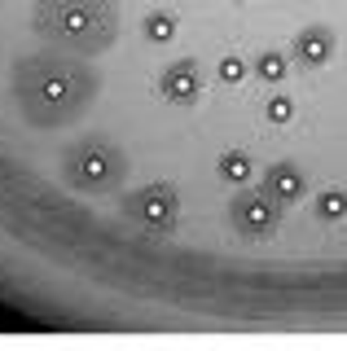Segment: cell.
I'll list each match as a JSON object with an SVG mask.
<instances>
[{
  "label": "cell",
  "mask_w": 347,
  "mask_h": 351,
  "mask_svg": "<svg viewBox=\"0 0 347 351\" xmlns=\"http://www.w3.org/2000/svg\"><path fill=\"white\" fill-rule=\"evenodd\" d=\"M97 97V75L75 53H27L14 62V101L31 128H67Z\"/></svg>",
  "instance_id": "1"
},
{
  "label": "cell",
  "mask_w": 347,
  "mask_h": 351,
  "mask_svg": "<svg viewBox=\"0 0 347 351\" xmlns=\"http://www.w3.org/2000/svg\"><path fill=\"white\" fill-rule=\"evenodd\" d=\"M31 27L75 58H97L119 40L115 0H36Z\"/></svg>",
  "instance_id": "2"
},
{
  "label": "cell",
  "mask_w": 347,
  "mask_h": 351,
  "mask_svg": "<svg viewBox=\"0 0 347 351\" xmlns=\"http://www.w3.org/2000/svg\"><path fill=\"white\" fill-rule=\"evenodd\" d=\"M128 162L123 154L106 141H75V145L62 154V176L71 180V189L80 193H106L123 180Z\"/></svg>",
  "instance_id": "3"
},
{
  "label": "cell",
  "mask_w": 347,
  "mask_h": 351,
  "mask_svg": "<svg viewBox=\"0 0 347 351\" xmlns=\"http://www.w3.org/2000/svg\"><path fill=\"white\" fill-rule=\"evenodd\" d=\"M281 211H286V206H281L277 197L264 189V184H259V189H237V193H233V202H229V224H233V233H237V237H246V241H264V237H273V233H277Z\"/></svg>",
  "instance_id": "4"
},
{
  "label": "cell",
  "mask_w": 347,
  "mask_h": 351,
  "mask_svg": "<svg viewBox=\"0 0 347 351\" xmlns=\"http://www.w3.org/2000/svg\"><path fill=\"white\" fill-rule=\"evenodd\" d=\"M123 211L136 219L141 228H149V233H171L180 219V197L176 189H167V184H145V189L128 193Z\"/></svg>",
  "instance_id": "5"
},
{
  "label": "cell",
  "mask_w": 347,
  "mask_h": 351,
  "mask_svg": "<svg viewBox=\"0 0 347 351\" xmlns=\"http://www.w3.org/2000/svg\"><path fill=\"white\" fill-rule=\"evenodd\" d=\"M158 93L167 97L171 106H193L202 97V71H198V62H193V58L171 62L167 71L158 75Z\"/></svg>",
  "instance_id": "6"
},
{
  "label": "cell",
  "mask_w": 347,
  "mask_h": 351,
  "mask_svg": "<svg viewBox=\"0 0 347 351\" xmlns=\"http://www.w3.org/2000/svg\"><path fill=\"white\" fill-rule=\"evenodd\" d=\"M264 189L273 193L281 206H295V202H303V193H308V176H303L295 162H273V167L264 171Z\"/></svg>",
  "instance_id": "7"
},
{
  "label": "cell",
  "mask_w": 347,
  "mask_h": 351,
  "mask_svg": "<svg viewBox=\"0 0 347 351\" xmlns=\"http://www.w3.org/2000/svg\"><path fill=\"white\" fill-rule=\"evenodd\" d=\"M334 58V31L330 27H303L295 36V62L308 66V71H317Z\"/></svg>",
  "instance_id": "8"
},
{
  "label": "cell",
  "mask_w": 347,
  "mask_h": 351,
  "mask_svg": "<svg viewBox=\"0 0 347 351\" xmlns=\"http://www.w3.org/2000/svg\"><path fill=\"white\" fill-rule=\"evenodd\" d=\"M215 176H220V180H229V184H246L255 176L251 154H246V149H224L220 158H215Z\"/></svg>",
  "instance_id": "9"
},
{
  "label": "cell",
  "mask_w": 347,
  "mask_h": 351,
  "mask_svg": "<svg viewBox=\"0 0 347 351\" xmlns=\"http://www.w3.org/2000/svg\"><path fill=\"white\" fill-rule=\"evenodd\" d=\"M251 75H255V80H264V84H286V75H290V58H286L281 49H264V53H255Z\"/></svg>",
  "instance_id": "10"
},
{
  "label": "cell",
  "mask_w": 347,
  "mask_h": 351,
  "mask_svg": "<svg viewBox=\"0 0 347 351\" xmlns=\"http://www.w3.org/2000/svg\"><path fill=\"white\" fill-rule=\"evenodd\" d=\"M176 14H171V9H149L145 18H141V36H145L149 44H167L171 36H176Z\"/></svg>",
  "instance_id": "11"
},
{
  "label": "cell",
  "mask_w": 347,
  "mask_h": 351,
  "mask_svg": "<svg viewBox=\"0 0 347 351\" xmlns=\"http://www.w3.org/2000/svg\"><path fill=\"white\" fill-rule=\"evenodd\" d=\"M312 215H317L321 224H339L347 215V189H321L317 202H312Z\"/></svg>",
  "instance_id": "12"
},
{
  "label": "cell",
  "mask_w": 347,
  "mask_h": 351,
  "mask_svg": "<svg viewBox=\"0 0 347 351\" xmlns=\"http://www.w3.org/2000/svg\"><path fill=\"white\" fill-rule=\"evenodd\" d=\"M246 75H251V66H246V58H237V53H224V58L215 62V80L224 88H237Z\"/></svg>",
  "instance_id": "13"
},
{
  "label": "cell",
  "mask_w": 347,
  "mask_h": 351,
  "mask_svg": "<svg viewBox=\"0 0 347 351\" xmlns=\"http://www.w3.org/2000/svg\"><path fill=\"white\" fill-rule=\"evenodd\" d=\"M264 123H273V128L295 123V97H286V93L268 97V101H264Z\"/></svg>",
  "instance_id": "14"
}]
</instances>
